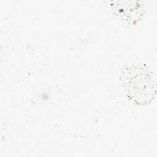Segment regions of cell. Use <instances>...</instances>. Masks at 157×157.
I'll return each mask as SVG.
<instances>
[{
  "instance_id": "1",
  "label": "cell",
  "mask_w": 157,
  "mask_h": 157,
  "mask_svg": "<svg viewBox=\"0 0 157 157\" xmlns=\"http://www.w3.org/2000/svg\"><path fill=\"white\" fill-rule=\"evenodd\" d=\"M120 83L128 99L138 105L150 104L156 94V80L151 71L142 63H131L121 71Z\"/></svg>"
},
{
  "instance_id": "2",
  "label": "cell",
  "mask_w": 157,
  "mask_h": 157,
  "mask_svg": "<svg viewBox=\"0 0 157 157\" xmlns=\"http://www.w3.org/2000/svg\"><path fill=\"white\" fill-rule=\"evenodd\" d=\"M113 13L124 20L136 24L145 13L144 6L138 1H114L110 5Z\"/></svg>"
}]
</instances>
